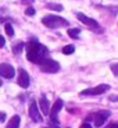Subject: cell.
<instances>
[{
  "mask_svg": "<svg viewBox=\"0 0 118 128\" xmlns=\"http://www.w3.org/2000/svg\"><path fill=\"white\" fill-rule=\"evenodd\" d=\"M109 100H111V102H118V95H111L109 98Z\"/></svg>",
  "mask_w": 118,
  "mask_h": 128,
  "instance_id": "21",
  "label": "cell"
},
{
  "mask_svg": "<svg viewBox=\"0 0 118 128\" xmlns=\"http://www.w3.org/2000/svg\"><path fill=\"white\" fill-rule=\"evenodd\" d=\"M47 128H49V127H47Z\"/></svg>",
  "mask_w": 118,
  "mask_h": 128,
  "instance_id": "28",
  "label": "cell"
},
{
  "mask_svg": "<svg viewBox=\"0 0 118 128\" xmlns=\"http://www.w3.org/2000/svg\"><path fill=\"white\" fill-rule=\"evenodd\" d=\"M74 52H75V48L72 45H68V46H64L63 48V53L64 54H72Z\"/></svg>",
  "mask_w": 118,
  "mask_h": 128,
  "instance_id": "15",
  "label": "cell"
},
{
  "mask_svg": "<svg viewBox=\"0 0 118 128\" xmlns=\"http://www.w3.org/2000/svg\"><path fill=\"white\" fill-rule=\"evenodd\" d=\"M18 85L24 89L29 86V75L24 68H19L18 70Z\"/></svg>",
  "mask_w": 118,
  "mask_h": 128,
  "instance_id": "10",
  "label": "cell"
},
{
  "mask_svg": "<svg viewBox=\"0 0 118 128\" xmlns=\"http://www.w3.org/2000/svg\"><path fill=\"white\" fill-rule=\"evenodd\" d=\"M77 18L81 22L85 24V25H88V26H90L92 29H95V31H97V32L100 31V25H99V22H97L96 20L89 18V17H86L85 14H82V13H78L77 14Z\"/></svg>",
  "mask_w": 118,
  "mask_h": 128,
  "instance_id": "7",
  "label": "cell"
},
{
  "mask_svg": "<svg viewBox=\"0 0 118 128\" xmlns=\"http://www.w3.org/2000/svg\"><path fill=\"white\" fill-rule=\"evenodd\" d=\"M63 100L61 99H57L56 100V103L53 104V107L50 109V113H49V116H50V121L51 124H57L58 122V113H60V110L63 109Z\"/></svg>",
  "mask_w": 118,
  "mask_h": 128,
  "instance_id": "5",
  "label": "cell"
},
{
  "mask_svg": "<svg viewBox=\"0 0 118 128\" xmlns=\"http://www.w3.org/2000/svg\"><path fill=\"white\" fill-rule=\"evenodd\" d=\"M109 89H110V85L102 84V85H97V86H95V88H89V89L82 90L81 95L82 96H97V95H102V93H106Z\"/></svg>",
  "mask_w": 118,
  "mask_h": 128,
  "instance_id": "4",
  "label": "cell"
},
{
  "mask_svg": "<svg viewBox=\"0 0 118 128\" xmlns=\"http://www.w3.org/2000/svg\"><path fill=\"white\" fill-rule=\"evenodd\" d=\"M22 49H24V43H22V42H18V43L13 48V52L15 53V54H19V53L22 52Z\"/></svg>",
  "mask_w": 118,
  "mask_h": 128,
  "instance_id": "16",
  "label": "cell"
},
{
  "mask_svg": "<svg viewBox=\"0 0 118 128\" xmlns=\"http://www.w3.org/2000/svg\"><path fill=\"white\" fill-rule=\"evenodd\" d=\"M79 34H81V29L79 28H70V29H68V36L72 38V39H78Z\"/></svg>",
  "mask_w": 118,
  "mask_h": 128,
  "instance_id": "13",
  "label": "cell"
},
{
  "mask_svg": "<svg viewBox=\"0 0 118 128\" xmlns=\"http://www.w3.org/2000/svg\"><path fill=\"white\" fill-rule=\"evenodd\" d=\"M47 8H50V10H56V11H63V6H61V4H54V3L47 4Z\"/></svg>",
  "mask_w": 118,
  "mask_h": 128,
  "instance_id": "17",
  "label": "cell"
},
{
  "mask_svg": "<svg viewBox=\"0 0 118 128\" xmlns=\"http://www.w3.org/2000/svg\"><path fill=\"white\" fill-rule=\"evenodd\" d=\"M6 121V113L4 112H0V122Z\"/></svg>",
  "mask_w": 118,
  "mask_h": 128,
  "instance_id": "20",
  "label": "cell"
},
{
  "mask_svg": "<svg viewBox=\"0 0 118 128\" xmlns=\"http://www.w3.org/2000/svg\"><path fill=\"white\" fill-rule=\"evenodd\" d=\"M39 68H40L43 72H49V74H54L60 71V64L56 60H51V58H45L43 61L39 63Z\"/></svg>",
  "mask_w": 118,
  "mask_h": 128,
  "instance_id": "3",
  "label": "cell"
},
{
  "mask_svg": "<svg viewBox=\"0 0 118 128\" xmlns=\"http://www.w3.org/2000/svg\"><path fill=\"white\" fill-rule=\"evenodd\" d=\"M28 113H29V117H31L32 121H35V122H40L42 121V114H40V112H39V106L36 104L35 102H31Z\"/></svg>",
  "mask_w": 118,
  "mask_h": 128,
  "instance_id": "9",
  "label": "cell"
},
{
  "mask_svg": "<svg viewBox=\"0 0 118 128\" xmlns=\"http://www.w3.org/2000/svg\"><path fill=\"white\" fill-rule=\"evenodd\" d=\"M49 128H60V127H57V124H51Z\"/></svg>",
  "mask_w": 118,
  "mask_h": 128,
  "instance_id": "26",
  "label": "cell"
},
{
  "mask_svg": "<svg viewBox=\"0 0 118 128\" xmlns=\"http://www.w3.org/2000/svg\"><path fill=\"white\" fill-rule=\"evenodd\" d=\"M0 86H1V78H0Z\"/></svg>",
  "mask_w": 118,
  "mask_h": 128,
  "instance_id": "27",
  "label": "cell"
},
{
  "mask_svg": "<svg viewBox=\"0 0 118 128\" xmlns=\"http://www.w3.org/2000/svg\"><path fill=\"white\" fill-rule=\"evenodd\" d=\"M25 49H26V58L32 63L39 64L40 61L47 58V54H49L47 48L40 45L38 40H31L29 43H26Z\"/></svg>",
  "mask_w": 118,
  "mask_h": 128,
  "instance_id": "1",
  "label": "cell"
},
{
  "mask_svg": "<svg viewBox=\"0 0 118 128\" xmlns=\"http://www.w3.org/2000/svg\"><path fill=\"white\" fill-rule=\"evenodd\" d=\"M4 31H6V34L8 36H14V28H13V25L10 22H7L6 25H4Z\"/></svg>",
  "mask_w": 118,
  "mask_h": 128,
  "instance_id": "14",
  "label": "cell"
},
{
  "mask_svg": "<svg viewBox=\"0 0 118 128\" xmlns=\"http://www.w3.org/2000/svg\"><path fill=\"white\" fill-rule=\"evenodd\" d=\"M6 45V40H4V38L1 35H0V48H3V46Z\"/></svg>",
  "mask_w": 118,
  "mask_h": 128,
  "instance_id": "23",
  "label": "cell"
},
{
  "mask_svg": "<svg viewBox=\"0 0 118 128\" xmlns=\"http://www.w3.org/2000/svg\"><path fill=\"white\" fill-rule=\"evenodd\" d=\"M110 116H111V113H110L109 110L96 112L95 114L92 116V117H93V121H95V125H96V127H102V125L106 122V120L109 118Z\"/></svg>",
  "mask_w": 118,
  "mask_h": 128,
  "instance_id": "6",
  "label": "cell"
},
{
  "mask_svg": "<svg viewBox=\"0 0 118 128\" xmlns=\"http://www.w3.org/2000/svg\"><path fill=\"white\" fill-rule=\"evenodd\" d=\"M39 106H40V113L45 116H49L50 113V103H49L47 98L45 95L40 96V100H39Z\"/></svg>",
  "mask_w": 118,
  "mask_h": 128,
  "instance_id": "11",
  "label": "cell"
},
{
  "mask_svg": "<svg viewBox=\"0 0 118 128\" xmlns=\"http://www.w3.org/2000/svg\"><path fill=\"white\" fill-rule=\"evenodd\" d=\"M22 2V4H31V3H33L35 0H21Z\"/></svg>",
  "mask_w": 118,
  "mask_h": 128,
  "instance_id": "24",
  "label": "cell"
},
{
  "mask_svg": "<svg viewBox=\"0 0 118 128\" xmlns=\"http://www.w3.org/2000/svg\"><path fill=\"white\" fill-rule=\"evenodd\" d=\"M42 24L46 25L50 29H56V28H63V26H68L70 22H68L65 18L60 16H46L42 18Z\"/></svg>",
  "mask_w": 118,
  "mask_h": 128,
  "instance_id": "2",
  "label": "cell"
},
{
  "mask_svg": "<svg viewBox=\"0 0 118 128\" xmlns=\"http://www.w3.org/2000/svg\"><path fill=\"white\" fill-rule=\"evenodd\" d=\"M19 122H21L19 116H13L7 124V128H19Z\"/></svg>",
  "mask_w": 118,
  "mask_h": 128,
  "instance_id": "12",
  "label": "cell"
},
{
  "mask_svg": "<svg viewBox=\"0 0 118 128\" xmlns=\"http://www.w3.org/2000/svg\"><path fill=\"white\" fill-rule=\"evenodd\" d=\"M111 71H113V74H114L115 77H118V63H115V64H111Z\"/></svg>",
  "mask_w": 118,
  "mask_h": 128,
  "instance_id": "18",
  "label": "cell"
},
{
  "mask_svg": "<svg viewBox=\"0 0 118 128\" xmlns=\"http://www.w3.org/2000/svg\"><path fill=\"white\" fill-rule=\"evenodd\" d=\"M109 128H118V124H117V122H115V124H111Z\"/></svg>",
  "mask_w": 118,
  "mask_h": 128,
  "instance_id": "25",
  "label": "cell"
},
{
  "mask_svg": "<svg viewBox=\"0 0 118 128\" xmlns=\"http://www.w3.org/2000/svg\"><path fill=\"white\" fill-rule=\"evenodd\" d=\"M25 13H26V16H33V14H35V8L29 6L28 8H26V11H25Z\"/></svg>",
  "mask_w": 118,
  "mask_h": 128,
  "instance_id": "19",
  "label": "cell"
},
{
  "mask_svg": "<svg viewBox=\"0 0 118 128\" xmlns=\"http://www.w3.org/2000/svg\"><path fill=\"white\" fill-rule=\"evenodd\" d=\"M0 75L3 78H7V80H11L14 78L15 75V70L11 64H7V63H1L0 64Z\"/></svg>",
  "mask_w": 118,
  "mask_h": 128,
  "instance_id": "8",
  "label": "cell"
},
{
  "mask_svg": "<svg viewBox=\"0 0 118 128\" xmlns=\"http://www.w3.org/2000/svg\"><path fill=\"white\" fill-rule=\"evenodd\" d=\"M79 128H92V125H90V122H88V121H85L82 125H81Z\"/></svg>",
  "mask_w": 118,
  "mask_h": 128,
  "instance_id": "22",
  "label": "cell"
}]
</instances>
